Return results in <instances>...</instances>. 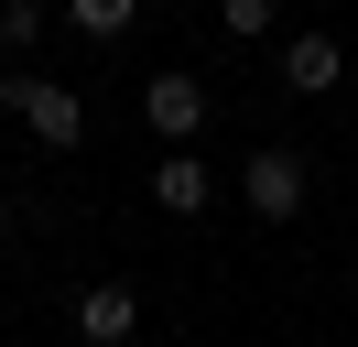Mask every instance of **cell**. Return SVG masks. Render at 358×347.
Segmentation results:
<instances>
[{
  "label": "cell",
  "mask_w": 358,
  "mask_h": 347,
  "mask_svg": "<svg viewBox=\"0 0 358 347\" xmlns=\"http://www.w3.org/2000/svg\"><path fill=\"white\" fill-rule=\"evenodd\" d=\"M0 250H11V206H0Z\"/></svg>",
  "instance_id": "10"
},
{
  "label": "cell",
  "mask_w": 358,
  "mask_h": 347,
  "mask_svg": "<svg viewBox=\"0 0 358 347\" xmlns=\"http://www.w3.org/2000/svg\"><path fill=\"white\" fill-rule=\"evenodd\" d=\"M336 76H348V43L336 33H282V87L293 98H326Z\"/></svg>",
  "instance_id": "6"
},
{
  "label": "cell",
  "mask_w": 358,
  "mask_h": 347,
  "mask_svg": "<svg viewBox=\"0 0 358 347\" xmlns=\"http://www.w3.org/2000/svg\"><path fill=\"white\" fill-rule=\"evenodd\" d=\"M0 98H11V120H22L44 152H76V141H87V98H76L66 76H11Z\"/></svg>",
  "instance_id": "1"
},
{
  "label": "cell",
  "mask_w": 358,
  "mask_h": 347,
  "mask_svg": "<svg viewBox=\"0 0 358 347\" xmlns=\"http://www.w3.org/2000/svg\"><path fill=\"white\" fill-rule=\"evenodd\" d=\"M271 22H282V0H217V33H239V43H261Z\"/></svg>",
  "instance_id": "9"
},
{
  "label": "cell",
  "mask_w": 358,
  "mask_h": 347,
  "mask_svg": "<svg viewBox=\"0 0 358 347\" xmlns=\"http://www.w3.org/2000/svg\"><path fill=\"white\" fill-rule=\"evenodd\" d=\"M152 206H163V217H206V206H217V174L196 163V141H174V152L152 163Z\"/></svg>",
  "instance_id": "5"
},
{
  "label": "cell",
  "mask_w": 358,
  "mask_h": 347,
  "mask_svg": "<svg viewBox=\"0 0 358 347\" xmlns=\"http://www.w3.org/2000/svg\"><path fill=\"white\" fill-rule=\"evenodd\" d=\"M76 337L87 347H131L141 337V293L131 282H87V293H76Z\"/></svg>",
  "instance_id": "4"
},
{
  "label": "cell",
  "mask_w": 358,
  "mask_h": 347,
  "mask_svg": "<svg viewBox=\"0 0 358 347\" xmlns=\"http://www.w3.org/2000/svg\"><path fill=\"white\" fill-rule=\"evenodd\" d=\"M44 0H0V55H33V43H44Z\"/></svg>",
  "instance_id": "8"
},
{
  "label": "cell",
  "mask_w": 358,
  "mask_h": 347,
  "mask_svg": "<svg viewBox=\"0 0 358 347\" xmlns=\"http://www.w3.org/2000/svg\"><path fill=\"white\" fill-rule=\"evenodd\" d=\"M304 185H315V174H304V152H282V141L239 163V206L261 217V228H282V217H304Z\"/></svg>",
  "instance_id": "2"
},
{
  "label": "cell",
  "mask_w": 358,
  "mask_h": 347,
  "mask_svg": "<svg viewBox=\"0 0 358 347\" xmlns=\"http://www.w3.org/2000/svg\"><path fill=\"white\" fill-rule=\"evenodd\" d=\"M66 22H76L87 43H120V33L141 22V0H66Z\"/></svg>",
  "instance_id": "7"
},
{
  "label": "cell",
  "mask_w": 358,
  "mask_h": 347,
  "mask_svg": "<svg viewBox=\"0 0 358 347\" xmlns=\"http://www.w3.org/2000/svg\"><path fill=\"white\" fill-rule=\"evenodd\" d=\"M206 108H217V98H206V87L185 76V65H163V76L141 87V120H152L163 141H196V130H206Z\"/></svg>",
  "instance_id": "3"
}]
</instances>
